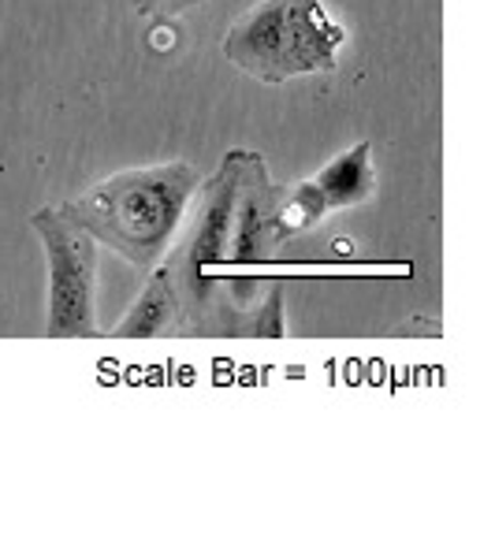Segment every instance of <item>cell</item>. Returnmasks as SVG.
<instances>
[{
	"instance_id": "cell-8",
	"label": "cell",
	"mask_w": 495,
	"mask_h": 558,
	"mask_svg": "<svg viewBox=\"0 0 495 558\" xmlns=\"http://www.w3.org/2000/svg\"><path fill=\"white\" fill-rule=\"evenodd\" d=\"M236 336H246V339H283L287 336V320H283V283L265 287V294L250 305L246 313L239 317V331Z\"/></svg>"
},
{
	"instance_id": "cell-4",
	"label": "cell",
	"mask_w": 495,
	"mask_h": 558,
	"mask_svg": "<svg viewBox=\"0 0 495 558\" xmlns=\"http://www.w3.org/2000/svg\"><path fill=\"white\" fill-rule=\"evenodd\" d=\"M31 231L41 239L49 302H45V336L49 339H94L97 324V242L64 205H45L31 216Z\"/></svg>"
},
{
	"instance_id": "cell-2",
	"label": "cell",
	"mask_w": 495,
	"mask_h": 558,
	"mask_svg": "<svg viewBox=\"0 0 495 558\" xmlns=\"http://www.w3.org/2000/svg\"><path fill=\"white\" fill-rule=\"evenodd\" d=\"M236 202L239 149H231L220 160V168L197 186L191 223H186L183 239H176V246L160 260L179 294V305H183L179 336H236V313H231V302L220 283L231 228H236Z\"/></svg>"
},
{
	"instance_id": "cell-1",
	"label": "cell",
	"mask_w": 495,
	"mask_h": 558,
	"mask_svg": "<svg viewBox=\"0 0 495 558\" xmlns=\"http://www.w3.org/2000/svg\"><path fill=\"white\" fill-rule=\"evenodd\" d=\"M197 186L202 172L191 160L128 168L101 179L86 194L68 197L64 213L128 265L153 272L176 246Z\"/></svg>"
},
{
	"instance_id": "cell-5",
	"label": "cell",
	"mask_w": 495,
	"mask_h": 558,
	"mask_svg": "<svg viewBox=\"0 0 495 558\" xmlns=\"http://www.w3.org/2000/svg\"><path fill=\"white\" fill-rule=\"evenodd\" d=\"M280 186H273V175H268L265 157L254 149H239V202H236V228H231V246H228V260H224V294L231 302V313H236V331H239V317L254 305L261 294H265V283L261 276H254L257 268L273 265L280 246L287 242L276 231L273 220V205Z\"/></svg>"
},
{
	"instance_id": "cell-7",
	"label": "cell",
	"mask_w": 495,
	"mask_h": 558,
	"mask_svg": "<svg viewBox=\"0 0 495 558\" xmlns=\"http://www.w3.org/2000/svg\"><path fill=\"white\" fill-rule=\"evenodd\" d=\"M183 328V305L168 279L165 268H153L149 283L138 291V299L131 302V310L123 313V320L112 328V336L120 339H149V336H179Z\"/></svg>"
},
{
	"instance_id": "cell-3",
	"label": "cell",
	"mask_w": 495,
	"mask_h": 558,
	"mask_svg": "<svg viewBox=\"0 0 495 558\" xmlns=\"http://www.w3.org/2000/svg\"><path fill=\"white\" fill-rule=\"evenodd\" d=\"M347 31L321 0H261L224 34V57L265 86L336 71Z\"/></svg>"
},
{
	"instance_id": "cell-9",
	"label": "cell",
	"mask_w": 495,
	"mask_h": 558,
	"mask_svg": "<svg viewBox=\"0 0 495 558\" xmlns=\"http://www.w3.org/2000/svg\"><path fill=\"white\" fill-rule=\"evenodd\" d=\"M202 0H134V12L149 15V20H176V15L191 12Z\"/></svg>"
},
{
	"instance_id": "cell-6",
	"label": "cell",
	"mask_w": 495,
	"mask_h": 558,
	"mask_svg": "<svg viewBox=\"0 0 495 558\" xmlns=\"http://www.w3.org/2000/svg\"><path fill=\"white\" fill-rule=\"evenodd\" d=\"M313 191L324 202V209H354L376 194V168H373V142H358L331 157L317 175L310 179Z\"/></svg>"
}]
</instances>
